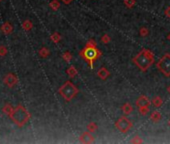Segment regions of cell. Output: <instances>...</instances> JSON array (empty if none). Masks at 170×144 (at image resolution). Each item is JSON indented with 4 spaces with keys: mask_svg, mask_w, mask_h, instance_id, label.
Returning a JSON list of instances; mask_svg holds the SVG:
<instances>
[{
    "mask_svg": "<svg viewBox=\"0 0 170 144\" xmlns=\"http://www.w3.org/2000/svg\"><path fill=\"white\" fill-rule=\"evenodd\" d=\"M66 73H67V75L70 77V78H74V77L78 74V70H77L76 67H74L73 65H70L67 68V70H66Z\"/></svg>",
    "mask_w": 170,
    "mask_h": 144,
    "instance_id": "cell-13",
    "label": "cell"
},
{
    "mask_svg": "<svg viewBox=\"0 0 170 144\" xmlns=\"http://www.w3.org/2000/svg\"><path fill=\"white\" fill-rule=\"evenodd\" d=\"M1 1H2V0H0V2H1Z\"/></svg>",
    "mask_w": 170,
    "mask_h": 144,
    "instance_id": "cell-35",
    "label": "cell"
},
{
    "mask_svg": "<svg viewBox=\"0 0 170 144\" xmlns=\"http://www.w3.org/2000/svg\"><path fill=\"white\" fill-rule=\"evenodd\" d=\"M11 120L18 126V127H23L30 119V113L26 110V108L22 105L16 106L13 109L12 113L9 116Z\"/></svg>",
    "mask_w": 170,
    "mask_h": 144,
    "instance_id": "cell-2",
    "label": "cell"
},
{
    "mask_svg": "<svg viewBox=\"0 0 170 144\" xmlns=\"http://www.w3.org/2000/svg\"><path fill=\"white\" fill-rule=\"evenodd\" d=\"M50 39L52 40L54 43H58L60 40H61V35H60L58 32H54V33L51 34Z\"/></svg>",
    "mask_w": 170,
    "mask_h": 144,
    "instance_id": "cell-23",
    "label": "cell"
},
{
    "mask_svg": "<svg viewBox=\"0 0 170 144\" xmlns=\"http://www.w3.org/2000/svg\"><path fill=\"white\" fill-rule=\"evenodd\" d=\"M138 111H139L140 115L145 116V115L149 113V111H150V107H149V106H141V107H138Z\"/></svg>",
    "mask_w": 170,
    "mask_h": 144,
    "instance_id": "cell-20",
    "label": "cell"
},
{
    "mask_svg": "<svg viewBox=\"0 0 170 144\" xmlns=\"http://www.w3.org/2000/svg\"><path fill=\"white\" fill-rule=\"evenodd\" d=\"M61 1L63 2V3L64 4H66V5H68V4H70L72 1H73V0H61Z\"/></svg>",
    "mask_w": 170,
    "mask_h": 144,
    "instance_id": "cell-31",
    "label": "cell"
},
{
    "mask_svg": "<svg viewBox=\"0 0 170 144\" xmlns=\"http://www.w3.org/2000/svg\"><path fill=\"white\" fill-rule=\"evenodd\" d=\"M12 111H13V107L10 104H5L3 107H2V112H3L4 114L8 115V116H10Z\"/></svg>",
    "mask_w": 170,
    "mask_h": 144,
    "instance_id": "cell-18",
    "label": "cell"
},
{
    "mask_svg": "<svg viewBox=\"0 0 170 144\" xmlns=\"http://www.w3.org/2000/svg\"><path fill=\"white\" fill-rule=\"evenodd\" d=\"M94 141H95V137L92 135L91 132H89L88 130L83 132V133L80 135V137H79V142L84 143V144L94 143Z\"/></svg>",
    "mask_w": 170,
    "mask_h": 144,
    "instance_id": "cell-8",
    "label": "cell"
},
{
    "mask_svg": "<svg viewBox=\"0 0 170 144\" xmlns=\"http://www.w3.org/2000/svg\"><path fill=\"white\" fill-rule=\"evenodd\" d=\"M38 54L42 58H47V57L50 55V50L46 47H42L40 48V50L38 51Z\"/></svg>",
    "mask_w": 170,
    "mask_h": 144,
    "instance_id": "cell-16",
    "label": "cell"
},
{
    "mask_svg": "<svg viewBox=\"0 0 170 144\" xmlns=\"http://www.w3.org/2000/svg\"><path fill=\"white\" fill-rule=\"evenodd\" d=\"M6 54H7V48L4 45H1L0 46V56L4 57Z\"/></svg>",
    "mask_w": 170,
    "mask_h": 144,
    "instance_id": "cell-28",
    "label": "cell"
},
{
    "mask_svg": "<svg viewBox=\"0 0 170 144\" xmlns=\"http://www.w3.org/2000/svg\"><path fill=\"white\" fill-rule=\"evenodd\" d=\"M97 129H98V126H97V124L95 122H90L87 124V130L89 132H91V133H94Z\"/></svg>",
    "mask_w": 170,
    "mask_h": 144,
    "instance_id": "cell-21",
    "label": "cell"
},
{
    "mask_svg": "<svg viewBox=\"0 0 170 144\" xmlns=\"http://www.w3.org/2000/svg\"><path fill=\"white\" fill-rule=\"evenodd\" d=\"M132 62L142 72H146L154 63V53L151 50L144 48L132 58Z\"/></svg>",
    "mask_w": 170,
    "mask_h": 144,
    "instance_id": "cell-1",
    "label": "cell"
},
{
    "mask_svg": "<svg viewBox=\"0 0 170 144\" xmlns=\"http://www.w3.org/2000/svg\"><path fill=\"white\" fill-rule=\"evenodd\" d=\"M162 119V115L159 111H153L152 113L150 114V120L151 121H153L155 123H158L160 121V120Z\"/></svg>",
    "mask_w": 170,
    "mask_h": 144,
    "instance_id": "cell-12",
    "label": "cell"
},
{
    "mask_svg": "<svg viewBox=\"0 0 170 144\" xmlns=\"http://www.w3.org/2000/svg\"><path fill=\"white\" fill-rule=\"evenodd\" d=\"M3 82H4V84L6 86H8L9 88H12L17 84V82H18V78H17V76L15 75V74L8 73L7 75L4 77Z\"/></svg>",
    "mask_w": 170,
    "mask_h": 144,
    "instance_id": "cell-7",
    "label": "cell"
},
{
    "mask_svg": "<svg viewBox=\"0 0 170 144\" xmlns=\"http://www.w3.org/2000/svg\"><path fill=\"white\" fill-rule=\"evenodd\" d=\"M109 76H110V71L105 67H101L97 72V77H99L101 80H106Z\"/></svg>",
    "mask_w": 170,
    "mask_h": 144,
    "instance_id": "cell-10",
    "label": "cell"
},
{
    "mask_svg": "<svg viewBox=\"0 0 170 144\" xmlns=\"http://www.w3.org/2000/svg\"><path fill=\"white\" fill-rule=\"evenodd\" d=\"M114 125L117 130L123 134L127 133V132L133 127V123H132L131 120L128 119L126 116H122V117L118 118L116 121H115Z\"/></svg>",
    "mask_w": 170,
    "mask_h": 144,
    "instance_id": "cell-6",
    "label": "cell"
},
{
    "mask_svg": "<svg viewBox=\"0 0 170 144\" xmlns=\"http://www.w3.org/2000/svg\"><path fill=\"white\" fill-rule=\"evenodd\" d=\"M86 46H92V47H96L97 43H96V41H95L94 39L90 38L87 42H86Z\"/></svg>",
    "mask_w": 170,
    "mask_h": 144,
    "instance_id": "cell-29",
    "label": "cell"
},
{
    "mask_svg": "<svg viewBox=\"0 0 170 144\" xmlns=\"http://www.w3.org/2000/svg\"><path fill=\"white\" fill-rule=\"evenodd\" d=\"M72 57H73V56H72V54L69 52V51H65V52L62 54V58H63V60H64L65 62L69 63L72 60Z\"/></svg>",
    "mask_w": 170,
    "mask_h": 144,
    "instance_id": "cell-24",
    "label": "cell"
},
{
    "mask_svg": "<svg viewBox=\"0 0 170 144\" xmlns=\"http://www.w3.org/2000/svg\"><path fill=\"white\" fill-rule=\"evenodd\" d=\"M164 15L166 17H168V18H170V6H168L165 10H164Z\"/></svg>",
    "mask_w": 170,
    "mask_h": 144,
    "instance_id": "cell-30",
    "label": "cell"
},
{
    "mask_svg": "<svg viewBox=\"0 0 170 144\" xmlns=\"http://www.w3.org/2000/svg\"><path fill=\"white\" fill-rule=\"evenodd\" d=\"M123 3L127 8L129 9H131V8H133L135 6V4H136V0H123Z\"/></svg>",
    "mask_w": 170,
    "mask_h": 144,
    "instance_id": "cell-22",
    "label": "cell"
},
{
    "mask_svg": "<svg viewBox=\"0 0 170 144\" xmlns=\"http://www.w3.org/2000/svg\"><path fill=\"white\" fill-rule=\"evenodd\" d=\"M131 143H133V144H140V143H142L143 142V140L141 139L140 138V136H138V135H136V136H134L133 138H132L131 139V141H130Z\"/></svg>",
    "mask_w": 170,
    "mask_h": 144,
    "instance_id": "cell-27",
    "label": "cell"
},
{
    "mask_svg": "<svg viewBox=\"0 0 170 144\" xmlns=\"http://www.w3.org/2000/svg\"><path fill=\"white\" fill-rule=\"evenodd\" d=\"M12 30H13V27L9 22H5L4 24H2L1 31L4 34H10L11 32H12Z\"/></svg>",
    "mask_w": 170,
    "mask_h": 144,
    "instance_id": "cell-14",
    "label": "cell"
},
{
    "mask_svg": "<svg viewBox=\"0 0 170 144\" xmlns=\"http://www.w3.org/2000/svg\"><path fill=\"white\" fill-rule=\"evenodd\" d=\"M101 55H102L101 51L99 49H97V46L96 47H92V46L85 45V47L79 51V56L82 57V58L88 63L91 69H93L94 61L96 59L100 58Z\"/></svg>",
    "mask_w": 170,
    "mask_h": 144,
    "instance_id": "cell-3",
    "label": "cell"
},
{
    "mask_svg": "<svg viewBox=\"0 0 170 144\" xmlns=\"http://www.w3.org/2000/svg\"><path fill=\"white\" fill-rule=\"evenodd\" d=\"M167 92H168V93L170 94V85L168 86V87H167Z\"/></svg>",
    "mask_w": 170,
    "mask_h": 144,
    "instance_id": "cell-32",
    "label": "cell"
},
{
    "mask_svg": "<svg viewBox=\"0 0 170 144\" xmlns=\"http://www.w3.org/2000/svg\"><path fill=\"white\" fill-rule=\"evenodd\" d=\"M33 27V23L30 21V20H25V21H23L22 23V28L24 29L25 31H30L32 29Z\"/></svg>",
    "mask_w": 170,
    "mask_h": 144,
    "instance_id": "cell-17",
    "label": "cell"
},
{
    "mask_svg": "<svg viewBox=\"0 0 170 144\" xmlns=\"http://www.w3.org/2000/svg\"><path fill=\"white\" fill-rule=\"evenodd\" d=\"M121 110L123 111V113L125 115H129L133 112V106H132L129 102H125L124 104L122 105V107H121Z\"/></svg>",
    "mask_w": 170,
    "mask_h": 144,
    "instance_id": "cell-11",
    "label": "cell"
},
{
    "mask_svg": "<svg viewBox=\"0 0 170 144\" xmlns=\"http://www.w3.org/2000/svg\"><path fill=\"white\" fill-rule=\"evenodd\" d=\"M58 93L61 95L66 102H69L79 93V89L71 81H66L64 84L58 89Z\"/></svg>",
    "mask_w": 170,
    "mask_h": 144,
    "instance_id": "cell-4",
    "label": "cell"
},
{
    "mask_svg": "<svg viewBox=\"0 0 170 144\" xmlns=\"http://www.w3.org/2000/svg\"><path fill=\"white\" fill-rule=\"evenodd\" d=\"M49 6L53 11H57L60 8V2L58 0H52L49 3Z\"/></svg>",
    "mask_w": 170,
    "mask_h": 144,
    "instance_id": "cell-19",
    "label": "cell"
},
{
    "mask_svg": "<svg viewBox=\"0 0 170 144\" xmlns=\"http://www.w3.org/2000/svg\"><path fill=\"white\" fill-rule=\"evenodd\" d=\"M168 125H169V126H170V119H169V120H168Z\"/></svg>",
    "mask_w": 170,
    "mask_h": 144,
    "instance_id": "cell-34",
    "label": "cell"
},
{
    "mask_svg": "<svg viewBox=\"0 0 170 144\" xmlns=\"http://www.w3.org/2000/svg\"><path fill=\"white\" fill-rule=\"evenodd\" d=\"M135 104H136L137 107H141V106H149V107H150L151 101L145 95H140L136 99V101H135Z\"/></svg>",
    "mask_w": 170,
    "mask_h": 144,
    "instance_id": "cell-9",
    "label": "cell"
},
{
    "mask_svg": "<svg viewBox=\"0 0 170 144\" xmlns=\"http://www.w3.org/2000/svg\"><path fill=\"white\" fill-rule=\"evenodd\" d=\"M167 39H168V40H169V41H170V33L168 34V35H167Z\"/></svg>",
    "mask_w": 170,
    "mask_h": 144,
    "instance_id": "cell-33",
    "label": "cell"
},
{
    "mask_svg": "<svg viewBox=\"0 0 170 144\" xmlns=\"http://www.w3.org/2000/svg\"><path fill=\"white\" fill-rule=\"evenodd\" d=\"M111 41V37L109 36V34L105 33L104 35H102L101 37V42L103 43V44H108L109 42Z\"/></svg>",
    "mask_w": 170,
    "mask_h": 144,
    "instance_id": "cell-26",
    "label": "cell"
},
{
    "mask_svg": "<svg viewBox=\"0 0 170 144\" xmlns=\"http://www.w3.org/2000/svg\"><path fill=\"white\" fill-rule=\"evenodd\" d=\"M151 103L153 104L154 107L159 108L163 104V100L160 96H155V97H153V99L151 100Z\"/></svg>",
    "mask_w": 170,
    "mask_h": 144,
    "instance_id": "cell-15",
    "label": "cell"
},
{
    "mask_svg": "<svg viewBox=\"0 0 170 144\" xmlns=\"http://www.w3.org/2000/svg\"><path fill=\"white\" fill-rule=\"evenodd\" d=\"M156 67L165 77H170V54L165 53L156 63Z\"/></svg>",
    "mask_w": 170,
    "mask_h": 144,
    "instance_id": "cell-5",
    "label": "cell"
},
{
    "mask_svg": "<svg viewBox=\"0 0 170 144\" xmlns=\"http://www.w3.org/2000/svg\"><path fill=\"white\" fill-rule=\"evenodd\" d=\"M139 35L141 37H146L149 35V30L147 27H141L139 29Z\"/></svg>",
    "mask_w": 170,
    "mask_h": 144,
    "instance_id": "cell-25",
    "label": "cell"
}]
</instances>
